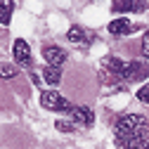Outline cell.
<instances>
[{"instance_id":"8fae6325","label":"cell","mask_w":149,"mask_h":149,"mask_svg":"<svg viewBox=\"0 0 149 149\" xmlns=\"http://www.w3.org/2000/svg\"><path fill=\"white\" fill-rule=\"evenodd\" d=\"M66 38H69L71 43H76V45H83V43H85V33H83L81 26H73V29H69Z\"/></svg>"},{"instance_id":"5b68a950","label":"cell","mask_w":149,"mask_h":149,"mask_svg":"<svg viewBox=\"0 0 149 149\" xmlns=\"http://www.w3.org/2000/svg\"><path fill=\"white\" fill-rule=\"evenodd\" d=\"M12 52H14L17 64H22V66H29V64H31V47H29V43H26V40L17 38V40H14Z\"/></svg>"},{"instance_id":"8992f818","label":"cell","mask_w":149,"mask_h":149,"mask_svg":"<svg viewBox=\"0 0 149 149\" xmlns=\"http://www.w3.org/2000/svg\"><path fill=\"white\" fill-rule=\"evenodd\" d=\"M71 118L76 125H83V128H90L92 121H95V114L88 109V107H73L71 109Z\"/></svg>"},{"instance_id":"7a4b0ae2","label":"cell","mask_w":149,"mask_h":149,"mask_svg":"<svg viewBox=\"0 0 149 149\" xmlns=\"http://www.w3.org/2000/svg\"><path fill=\"white\" fill-rule=\"evenodd\" d=\"M40 104H43L45 109H50V111H71V109H73L71 102L64 100L57 90H45L43 95H40Z\"/></svg>"},{"instance_id":"4fadbf2b","label":"cell","mask_w":149,"mask_h":149,"mask_svg":"<svg viewBox=\"0 0 149 149\" xmlns=\"http://www.w3.org/2000/svg\"><path fill=\"white\" fill-rule=\"evenodd\" d=\"M54 125H57V130H62V133H73V130H76V123H69V121H57V123H54Z\"/></svg>"},{"instance_id":"30bf717a","label":"cell","mask_w":149,"mask_h":149,"mask_svg":"<svg viewBox=\"0 0 149 149\" xmlns=\"http://www.w3.org/2000/svg\"><path fill=\"white\" fill-rule=\"evenodd\" d=\"M43 78H45V83H50V85H57V83L62 81V71H59L57 66H45Z\"/></svg>"},{"instance_id":"277c9868","label":"cell","mask_w":149,"mask_h":149,"mask_svg":"<svg viewBox=\"0 0 149 149\" xmlns=\"http://www.w3.org/2000/svg\"><path fill=\"white\" fill-rule=\"evenodd\" d=\"M43 57H45V62H47V66H62L64 62H66V52L62 50V47H57V45H45L43 47Z\"/></svg>"},{"instance_id":"2e32d148","label":"cell","mask_w":149,"mask_h":149,"mask_svg":"<svg viewBox=\"0 0 149 149\" xmlns=\"http://www.w3.org/2000/svg\"><path fill=\"white\" fill-rule=\"evenodd\" d=\"M147 149H149V147H147Z\"/></svg>"},{"instance_id":"6da1fadb","label":"cell","mask_w":149,"mask_h":149,"mask_svg":"<svg viewBox=\"0 0 149 149\" xmlns=\"http://www.w3.org/2000/svg\"><path fill=\"white\" fill-rule=\"evenodd\" d=\"M149 135V121L140 114H125L116 123V144L130 142V140H140Z\"/></svg>"},{"instance_id":"52a82bcc","label":"cell","mask_w":149,"mask_h":149,"mask_svg":"<svg viewBox=\"0 0 149 149\" xmlns=\"http://www.w3.org/2000/svg\"><path fill=\"white\" fill-rule=\"evenodd\" d=\"M133 31H135V26L130 24V19H114L109 24V33L111 36H128Z\"/></svg>"},{"instance_id":"9a60e30c","label":"cell","mask_w":149,"mask_h":149,"mask_svg":"<svg viewBox=\"0 0 149 149\" xmlns=\"http://www.w3.org/2000/svg\"><path fill=\"white\" fill-rule=\"evenodd\" d=\"M142 54L149 59V29L144 31V36H142Z\"/></svg>"},{"instance_id":"3957f363","label":"cell","mask_w":149,"mask_h":149,"mask_svg":"<svg viewBox=\"0 0 149 149\" xmlns=\"http://www.w3.org/2000/svg\"><path fill=\"white\" fill-rule=\"evenodd\" d=\"M149 73V66L147 64H140V62H125L123 66V73H121V81L123 83H133V81H140Z\"/></svg>"},{"instance_id":"ba28073f","label":"cell","mask_w":149,"mask_h":149,"mask_svg":"<svg viewBox=\"0 0 149 149\" xmlns=\"http://www.w3.org/2000/svg\"><path fill=\"white\" fill-rule=\"evenodd\" d=\"M114 12H142L144 3H133V0H118V3L111 5Z\"/></svg>"},{"instance_id":"9c48e42d","label":"cell","mask_w":149,"mask_h":149,"mask_svg":"<svg viewBox=\"0 0 149 149\" xmlns=\"http://www.w3.org/2000/svg\"><path fill=\"white\" fill-rule=\"evenodd\" d=\"M12 10H14V3H12V0L0 3V24H3V26L10 24V19H12Z\"/></svg>"},{"instance_id":"5bb4252c","label":"cell","mask_w":149,"mask_h":149,"mask_svg":"<svg viewBox=\"0 0 149 149\" xmlns=\"http://www.w3.org/2000/svg\"><path fill=\"white\" fill-rule=\"evenodd\" d=\"M137 100L144 102V104H149V85H142V88L137 90Z\"/></svg>"},{"instance_id":"7c38bea8","label":"cell","mask_w":149,"mask_h":149,"mask_svg":"<svg viewBox=\"0 0 149 149\" xmlns=\"http://www.w3.org/2000/svg\"><path fill=\"white\" fill-rule=\"evenodd\" d=\"M17 76V69L12 66V64H0V78H14Z\"/></svg>"}]
</instances>
